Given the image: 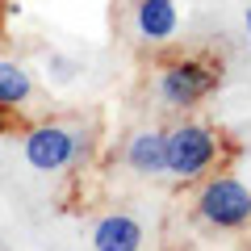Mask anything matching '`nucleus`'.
<instances>
[{"label": "nucleus", "instance_id": "1", "mask_svg": "<svg viewBox=\"0 0 251 251\" xmlns=\"http://www.w3.org/2000/svg\"><path fill=\"white\" fill-rule=\"evenodd\" d=\"M163 143H168V172L163 176L176 184H201L205 176L222 172L234 159L230 138L218 126L197 122V117H180L176 126H168Z\"/></svg>", "mask_w": 251, "mask_h": 251}, {"label": "nucleus", "instance_id": "2", "mask_svg": "<svg viewBox=\"0 0 251 251\" xmlns=\"http://www.w3.org/2000/svg\"><path fill=\"white\" fill-rule=\"evenodd\" d=\"M97 151V130L88 122H38L21 134V155L34 172H75Z\"/></svg>", "mask_w": 251, "mask_h": 251}, {"label": "nucleus", "instance_id": "3", "mask_svg": "<svg viewBox=\"0 0 251 251\" xmlns=\"http://www.w3.org/2000/svg\"><path fill=\"white\" fill-rule=\"evenodd\" d=\"M222 84V67L205 54H180L168 59L155 72V97L168 113H188V109L205 105Z\"/></svg>", "mask_w": 251, "mask_h": 251}, {"label": "nucleus", "instance_id": "4", "mask_svg": "<svg viewBox=\"0 0 251 251\" xmlns=\"http://www.w3.org/2000/svg\"><path fill=\"white\" fill-rule=\"evenodd\" d=\"M193 218L222 234L247 230L251 226V184L239 180L230 168L205 176L197 184V193H193Z\"/></svg>", "mask_w": 251, "mask_h": 251}, {"label": "nucleus", "instance_id": "5", "mask_svg": "<svg viewBox=\"0 0 251 251\" xmlns=\"http://www.w3.org/2000/svg\"><path fill=\"white\" fill-rule=\"evenodd\" d=\"M122 163L143 180L163 176L168 172V143H163L159 126H138V130H130L126 143H122Z\"/></svg>", "mask_w": 251, "mask_h": 251}, {"label": "nucleus", "instance_id": "6", "mask_svg": "<svg viewBox=\"0 0 251 251\" xmlns=\"http://www.w3.org/2000/svg\"><path fill=\"white\" fill-rule=\"evenodd\" d=\"M88 243H92V251H143L147 247V230H143V222H138L134 214L113 209V214H100L97 222H92Z\"/></svg>", "mask_w": 251, "mask_h": 251}, {"label": "nucleus", "instance_id": "7", "mask_svg": "<svg viewBox=\"0 0 251 251\" xmlns=\"http://www.w3.org/2000/svg\"><path fill=\"white\" fill-rule=\"evenodd\" d=\"M180 29L176 0H134V34L143 42H168Z\"/></svg>", "mask_w": 251, "mask_h": 251}, {"label": "nucleus", "instance_id": "8", "mask_svg": "<svg viewBox=\"0 0 251 251\" xmlns=\"http://www.w3.org/2000/svg\"><path fill=\"white\" fill-rule=\"evenodd\" d=\"M34 97V75L21 63H0V113H13Z\"/></svg>", "mask_w": 251, "mask_h": 251}, {"label": "nucleus", "instance_id": "9", "mask_svg": "<svg viewBox=\"0 0 251 251\" xmlns=\"http://www.w3.org/2000/svg\"><path fill=\"white\" fill-rule=\"evenodd\" d=\"M243 21H247V34H251V4H247V17H243Z\"/></svg>", "mask_w": 251, "mask_h": 251}]
</instances>
